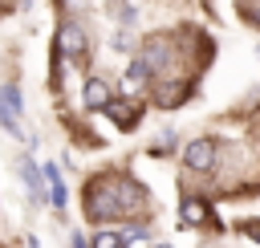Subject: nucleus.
I'll return each mask as SVG.
<instances>
[{
    "label": "nucleus",
    "instance_id": "14",
    "mask_svg": "<svg viewBox=\"0 0 260 248\" xmlns=\"http://www.w3.org/2000/svg\"><path fill=\"white\" fill-rule=\"evenodd\" d=\"M122 236H126V244H138V240H146V236H150V228H146V224H130Z\"/></svg>",
    "mask_w": 260,
    "mask_h": 248
},
{
    "label": "nucleus",
    "instance_id": "1",
    "mask_svg": "<svg viewBox=\"0 0 260 248\" xmlns=\"http://www.w3.org/2000/svg\"><path fill=\"white\" fill-rule=\"evenodd\" d=\"M183 167L191 175H211L219 167V142L215 138H191L183 146Z\"/></svg>",
    "mask_w": 260,
    "mask_h": 248
},
{
    "label": "nucleus",
    "instance_id": "5",
    "mask_svg": "<svg viewBox=\"0 0 260 248\" xmlns=\"http://www.w3.org/2000/svg\"><path fill=\"white\" fill-rule=\"evenodd\" d=\"M81 102H85V110H106V106L114 102V89H110V81H102V77H89V81H85V89H81Z\"/></svg>",
    "mask_w": 260,
    "mask_h": 248
},
{
    "label": "nucleus",
    "instance_id": "8",
    "mask_svg": "<svg viewBox=\"0 0 260 248\" xmlns=\"http://www.w3.org/2000/svg\"><path fill=\"white\" fill-rule=\"evenodd\" d=\"M20 179H24V187L32 191V199H45L49 183H45V171H37V163H32V159H20Z\"/></svg>",
    "mask_w": 260,
    "mask_h": 248
},
{
    "label": "nucleus",
    "instance_id": "4",
    "mask_svg": "<svg viewBox=\"0 0 260 248\" xmlns=\"http://www.w3.org/2000/svg\"><path fill=\"white\" fill-rule=\"evenodd\" d=\"M207 220H211V207H207L199 195H183V199H179V224H183V228H203Z\"/></svg>",
    "mask_w": 260,
    "mask_h": 248
},
{
    "label": "nucleus",
    "instance_id": "11",
    "mask_svg": "<svg viewBox=\"0 0 260 248\" xmlns=\"http://www.w3.org/2000/svg\"><path fill=\"white\" fill-rule=\"evenodd\" d=\"M89 248H126V236H122V232H110V228H102V232H93Z\"/></svg>",
    "mask_w": 260,
    "mask_h": 248
},
{
    "label": "nucleus",
    "instance_id": "18",
    "mask_svg": "<svg viewBox=\"0 0 260 248\" xmlns=\"http://www.w3.org/2000/svg\"><path fill=\"white\" fill-rule=\"evenodd\" d=\"M256 53H260V49H256Z\"/></svg>",
    "mask_w": 260,
    "mask_h": 248
},
{
    "label": "nucleus",
    "instance_id": "9",
    "mask_svg": "<svg viewBox=\"0 0 260 248\" xmlns=\"http://www.w3.org/2000/svg\"><path fill=\"white\" fill-rule=\"evenodd\" d=\"M45 183H49V203H53V207L61 211V207L69 203V191H65V183H61V171H57L53 163L45 167Z\"/></svg>",
    "mask_w": 260,
    "mask_h": 248
},
{
    "label": "nucleus",
    "instance_id": "6",
    "mask_svg": "<svg viewBox=\"0 0 260 248\" xmlns=\"http://www.w3.org/2000/svg\"><path fill=\"white\" fill-rule=\"evenodd\" d=\"M57 45H61V53H65V57H73V61H81V57H85V33H81L77 24H65V28L57 33Z\"/></svg>",
    "mask_w": 260,
    "mask_h": 248
},
{
    "label": "nucleus",
    "instance_id": "12",
    "mask_svg": "<svg viewBox=\"0 0 260 248\" xmlns=\"http://www.w3.org/2000/svg\"><path fill=\"white\" fill-rule=\"evenodd\" d=\"M183 98H187V94H183V85H158V98H154V102L171 110V106H179Z\"/></svg>",
    "mask_w": 260,
    "mask_h": 248
},
{
    "label": "nucleus",
    "instance_id": "17",
    "mask_svg": "<svg viewBox=\"0 0 260 248\" xmlns=\"http://www.w3.org/2000/svg\"><path fill=\"white\" fill-rule=\"evenodd\" d=\"M154 248H171V244H154Z\"/></svg>",
    "mask_w": 260,
    "mask_h": 248
},
{
    "label": "nucleus",
    "instance_id": "10",
    "mask_svg": "<svg viewBox=\"0 0 260 248\" xmlns=\"http://www.w3.org/2000/svg\"><path fill=\"white\" fill-rule=\"evenodd\" d=\"M154 77V69L146 65V57H134L130 65H126V85H146Z\"/></svg>",
    "mask_w": 260,
    "mask_h": 248
},
{
    "label": "nucleus",
    "instance_id": "3",
    "mask_svg": "<svg viewBox=\"0 0 260 248\" xmlns=\"http://www.w3.org/2000/svg\"><path fill=\"white\" fill-rule=\"evenodd\" d=\"M171 53H175V41H171V37H146V45H142L138 57H146V65L158 73V69L171 65Z\"/></svg>",
    "mask_w": 260,
    "mask_h": 248
},
{
    "label": "nucleus",
    "instance_id": "13",
    "mask_svg": "<svg viewBox=\"0 0 260 248\" xmlns=\"http://www.w3.org/2000/svg\"><path fill=\"white\" fill-rule=\"evenodd\" d=\"M0 102H4L12 114H20V89H16V85H4V89H0Z\"/></svg>",
    "mask_w": 260,
    "mask_h": 248
},
{
    "label": "nucleus",
    "instance_id": "15",
    "mask_svg": "<svg viewBox=\"0 0 260 248\" xmlns=\"http://www.w3.org/2000/svg\"><path fill=\"white\" fill-rule=\"evenodd\" d=\"M69 248H89V244L81 240V232H73V240H69Z\"/></svg>",
    "mask_w": 260,
    "mask_h": 248
},
{
    "label": "nucleus",
    "instance_id": "7",
    "mask_svg": "<svg viewBox=\"0 0 260 248\" xmlns=\"http://www.w3.org/2000/svg\"><path fill=\"white\" fill-rule=\"evenodd\" d=\"M106 114H110V122H114V126H122V130H134V122H138V114H142V110H138L134 102H122V98H114V102L106 106Z\"/></svg>",
    "mask_w": 260,
    "mask_h": 248
},
{
    "label": "nucleus",
    "instance_id": "2",
    "mask_svg": "<svg viewBox=\"0 0 260 248\" xmlns=\"http://www.w3.org/2000/svg\"><path fill=\"white\" fill-rule=\"evenodd\" d=\"M85 215L93 220V224H102V220H114V215H122V203H118V187L110 183H93L89 187V195H85Z\"/></svg>",
    "mask_w": 260,
    "mask_h": 248
},
{
    "label": "nucleus",
    "instance_id": "16",
    "mask_svg": "<svg viewBox=\"0 0 260 248\" xmlns=\"http://www.w3.org/2000/svg\"><path fill=\"white\" fill-rule=\"evenodd\" d=\"M28 248H41V244H37V240H28Z\"/></svg>",
    "mask_w": 260,
    "mask_h": 248
}]
</instances>
